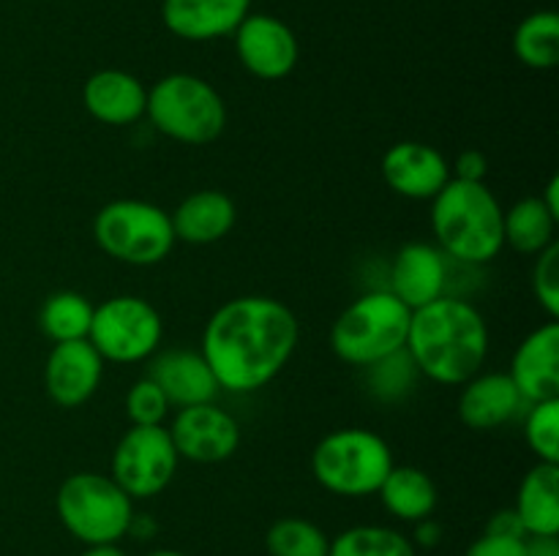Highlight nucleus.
Masks as SVG:
<instances>
[{
  "mask_svg": "<svg viewBox=\"0 0 559 556\" xmlns=\"http://www.w3.org/2000/svg\"><path fill=\"white\" fill-rule=\"evenodd\" d=\"M300 341L298 316L282 300L246 294L213 311L202 333V358L218 390L246 396L271 385Z\"/></svg>",
  "mask_w": 559,
  "mask_h": 556,
  "instance_id": "nucleus-1",
  "label": "nucleus"
},
{
  "mask_svg": "<svg viewBox=\"0 0 559 556\" xmlns=\"http://www.w3.org/2000/svg\"><path fill=\"white\" fill-rule=\"evenodd\" d=\"M404 349L420 376L437 385H464L484 368L489 325L473 303L442 294L413 311Z\"/></svg>",
  "mask_w": 559,
  "mask_h": 556,
  "instance_id": "nucleus-2",
  "label": "nucleus"
},
{
  "mask_svg": "<svg viewBox=\"0 0 559 556\" xmlns=\"http://www.w3.org/2000/svg\"><path fill=\"white\" fill-rule=\"evenodd\" d=\"M500 200L486 183L451 178L431 200L437 249L464 265H489L506 249Z\"/></svg>",
  "mask_w": 559,
  "mask_h": 556,
  "instance_id": "nucleus-3",
  "label": "nucleus"
},
{
  "mask_svg": "<svg viewBox=\"0 0 559 556\" xmlns=\"http://www.w3.org/2000/svg\"><path fill=\"white\" fill-rule=\"evenodd\" d=\"M409 316L413 311L388 289L360 294L333 322V354L355 368L391 358L407 347Z\"/></svg>",
  "mask_w": 559,
  "mask_h": 556,
  "instance_id": "nucleus-4",
  "label": "nucleus"
},
{
  "mask_svg": "<svg viewBox=\"0 0 559 556\" xmlns=\"http://www.w3.org/2000/svg\"><path fill=\"white\" fill-rule=\"evenodd\" d=\"M145 114L153 129L180 145H211L227 125V104L197 74H167L147 90Z\"/></svg>",
  "mask_w": 559,
  "mask_h": 556,
  "instance_id": "nucleus-5",
  "label": "nucleus"
},
{
  "mask_svg": "<svg viewBox=\"0 0 559 556\" xmlns=\"http://www.w3.org/2000/svg\"><path fill=\"white\" fill-rule=\"evenodd\" d=\"M393 467L396 463L391 445L369 428L331 431L311 452V472L317 483L347 499L377 494Z\"/></svg>",
  "mask_w": 559,
  "mask_h": 556,
  "instance_id": "nucleus-6",
  "label": "nucleus"
},
{
  "mask_svg": "<svg viewBox=\"0 0 559 556\" xmlns=\"http://www.w3.org/2000/svg\"><path fill=\"white\" fill-rule=\"evenodd\" d=\"M55 510L80 543L112 545L129 534L134 499L109 474L76 472L60 483Z\"/></svg>",
  "mask_w": 559,
  "mask_h": 556,
  "instance_id": "nucleus-7",
  "label": "nucleus"
},
{
  "mask_svg": "<svg viewBox=\"0 0 559 556\" xmlns=\"http://www.w3.org/2000/svg\"><path fill=\"white\" fill-rule=\"evenodd\" d=\"M93 238L104 254L136 267L158 265L178 243L169 213L145 200L104 205L93 218Z\"/></svg>",
  "mask_w": 559,
  "mask_h": 556,
  "instance_id": "nucleus-8",
  "label": "nucleus"
},
{
  "mask_svg": "<svg viewBox=\"0 0 559 556\" xmlns=\"http://www.w3.org/2000/svg\"><path fill=\"white\" fill-rule=\"evenodd\" d=\"M164 338L162 314L136 294H118L93 309L91 333L93 343L104 363H142L158 352Z\"/></svg>",
  "mask_w": 559,
  "mask_h": 556,
  "instance_id": "nucleus-9",
  "label": "nucleus"
},
{
  "mask_svg": "<svg viewBox=\"0 0 559 556\" xmlns=\"http://www.w3.org/2000/svg\"><path fill=\"white\" fill-rule=\"evenodd\" d=\"M178 463L167 425H131L115 445L109 478L131 499H153L173 483Z\"/></svg>",
  "mask_w": 559,
  "mask_h": 556,
  "instance_id": "nucleus-10",
  "label": "nucleus"
},
{
  "mask_svg": "<svg viewBox=\"0 0 559 556\" xmlns=\"http://www.w3.org/2000/svg\"><path fill=\"white\" fill-rule=\"evenodd\" d=\"M235 52L251 76L265 82L284 80L295 71L300 58L298 36L287 22L273 14H249L238 25Z\"/></svg>",
  "mask_w": 559,
  "mask_h": 556,
  "instance_id": "nucleus-11",
  "label": "nucleus"
},
{
  "mask_svg": "<svg viewBox=\"0 0 559 556\" xmlns=\"http://www.w3.org/2000/svg\"><path fill=\"white\" fill-rule=\"evenodd\" d=\"M167 431L178 456L194 463H222L240 447L238 420L213 401L178 409Z\"/></svg>",
  "mask_w": 559,
  "mask_h": 556,
  "instance_id": "nucleus-12",
  "label": "nucleus"
},
{
  "mask_svg": "<svg viewBox=\"0 0 559 556\" xmlns=\"http://www.w3.org/2000/svg\"><path fill=\"white\" fill-rule=\"evenodd\" d=\"M104 379V358L87 338L55 343L44 365V387L58 407L74 409L91 401Z\"/></svg>",
  "mask_w": 559,
  "mask_h": 556,
  "instance_id": "nucleus-13",
  "label": "nucleus"
},
{
  "mask_svg": "<svg viewBox=\"0 0 559 556\" xmlns=\"http://www.w3.org/2000/svg\"><path fill=\"white\" fill-rule=\"evenodd\" d=\"M451 178L448 158L426 142H396L382 156V180L407 200H435Z\"/></svg>",
  "mask_w": 559,
  "mask_h": 556,
  "instance_id": "nucleus-14",
  "label": "nucleus"
},
{
  "mask_svg": "<svg viewBox=\"0 0 559 556\" xmlns=\"http://www.w3.org/2000/svg\"><path fill=\"white\" fill-rule=\"evenodd\" d=\"M508 376L527 403L559 398V325L549 319L535 327L513 352Z\"/></svg>",
  "mask_w": 559,
  "mask_h": 556,
  "instance_id": "nucleus-15",
  "label": "nucleus"
},
{
  "mask_svg": "<svg viewBox=\"0 0 559 556\" xmlns=\"http://www.w3.org/2000/svg\"><path fill=\"white\" fill-rule=\"evenodd\" d=\"M251 14V0H164L162 20L183 41H216L233 36Z\"/></svg>",
  "mask_w": 559,
  "mask_h": 556,
  "instance_id": "nucleus-16",
  "label": "nucleus"
},
{
  "mask_svg": "<svg viewBox=\"0 0 559 556\" xmlns=\"http://www.w3.org/2000/svg\"><path fill=\"white\" fill-rule=\"evenodd\" d=\"M147 376L162 387L169 407L178 409L207 403L222 392L202 352H191V349H164L153 354Z\"/></svg>",
  "mask_w": 559,
  "mask_h": 556,
  "instance_id": "nucleus-17",
  "label": "nucleus"
},
{
  "mask_svg": "<svg viewBox=\"0 0 559 556\" xmlns=\"http://www.w3.org/2000/svg\"><path fill=\"white\" fill-rule=\"evenodd\" d=\"M448 287V256L431 243H407L391 267V289L409 311L442 298Z\"/></svg>",
  "mask_w": 559,
  "mask_h": 556,
  "instance_id": "nucleus-18",
  "label": "nucleus"
},
{
  "mask_svg": "<svg viewBox=\"0 0 559 556\" xmlns=\"http://www.w3.org/2000/svg\"><path fill=\"white\" fill-rule=\"evenodd\" d=\"M527 407L524 396L508 371H489L475 374L462 385L459 396V418L473 431H495L511 423Z\"/></svg>",
  "mask_w": 559,
  "mask_h": 556,
  "instance_id": "nucleus-19",
  "label": "nucleus"
},
{
  "mask_svg": "<svg viewBox=\"0 0 559 556\" xmlns=\"http://www.w3.org/2000/svg\"><path fill=\"white\" fill-rule=\"evenodd\" d=\"M82 101L98 123L131 125L145 114L147 87L129 71L104 69L87 76Z\"/></svg>",
  "mask_w": 559,
  "mask_h": 556,
  "instance_id": "nucleus-20",
  "label": "nucleus"
},
{
  "mask_svg": "<svg viewBox=\"0 0 559 556\" xmlns=\"http://www.w3.org/2000/svg\"><path fill=\"white\" fill-rule=\"evenodd\" d=\"M169 218H173L175 240L191 245H211L233 232L235 221H238V207H235L233 196L224 191L205 189L186 196L169 213Z\"/></svg>",
  "mask_w": 559,
  "mask_h": 556,
  "instance_id": "nucleus-21",
  "label": "nucleus"
},
{
  "mask_svg": "<svg viewBox=\"0 0 559 556\" xmlns=\"http://www.w3.org/2000/svg\"><path fill=\"white\" fill-rule=\"evenodd\" d=\"M516 516L527 537L559 534V463L538 461L519 485Z\"/></svg>",
  "mask_w": 559,
  "mask_h": 556,
  "instance_id": "nucleus-22",
  "label": "nucleus"
},
{
  "mask_svg": "<svg viewBox=\"0 0 559 556\" xmlns=\"http://www.w3.org/2000/svg\"><path fill=\"white\" fill-rule=\"evenodd\" d=\"M377 496H380L382 507L404 523H418L424 518H431L437 510V501H440L435 480L418 467H393Z\"/></svg>",
  "mask_w": 559,
  "mask_h": 556,
  "instance_id": "nucleus-23",
  "label": "nucleus"
},
{
  "mask_svg": "<svg viewBox=\"0 0 559 556\" xmlns=\"http://www.w3.org/2000/svg\"><path fill=\"white\" fill-rule=\"evenodd\" d=\"M559 218L546 207V202L538 196H524L516 205L508 207L502 216V234H506V245L516 254L538 256L540 251L557 243Z\"/></svg>",
  "mask_w": 559,
  "mask_h": 556,
  "instance_id": "nucleus-24",
  "label": "nucleus"
},
{
  "mask_svg": "<svg viewBox=\"0 0 559 556\" xmlns=\"http://www.w3.org/2000/svg\"><path fill=\"white\" fill-rule=\"evenodd\" d=\"M513 52L527 69H555L559 63V16L555 11H535L524 16L513 33Z\"/></svg>",
  "mask_w": 559,
  "mask_h": 556,
  "instance_id": "nucleus-25",
  "label": "nucleus"
},
{
  "mask_svg": "<svg viewBox=\"0 0 559 556\" xmlns=\"http://www.w3.org/2000/svg\"><path fill=\"white\" fill-rule=\"evenodd\" d=\"M93 309L96 305H91L85 294L55 292L44 300L38 322H41V330L55 343L80 341V338H87V333H91Z\"/></svg>",
  "mask_w": 559,
  "mask_h": 556,
  "instance_id": "nucleus-26",
  "label": "nucleus"
},
{
  "mask_svg": "<svg viewBox=\"0 0 559 556\" xmlns=\"http://www.w3.org/2000/svg\"><path fill=\"white\" fill-rule=\"evenodd\" d=\"M328 556H418L415 554V543L402 534L399 529L377 527V523H366V527L344 529L338 537L331 540Z\"/></svg>",
  "mask_w": 559,
  "mask_h": 556,
  "instance_id": "nucleus-27",
  "label": "nucleus"
},
{
  "mask_svg": "<svg viewBox=\"0 0 559 556\" xmlns=\"http://www.w3.org/2000/svg\"><path fill=\"white\" fill-rule=\"evenodd\" d=\"M267 556H328L331 537L309 518H282L265 534Z\"/></svg>",
  "mask_w": 559,
  "mask_h": 556,
  "instance_id": "nucleus-28",
  "label": "nucleus"
},
{
  "mask_svg": "<svg viewBox=\"0 0 559 556\" xmlns=\"http://www.w3.org/2000/svg\"><path fill=\"white\" fill-rule=\"evenodd\" d=\"M364 371L371 396H377L380 401H399V398H404L409 387H415V376H418V368L409 360L407 349L385 360H377V363L366 365Z\"/></svg>",
  "mask_w": 559,
  "mask_h": 556,
  "instance_id": "nucleus-29",
  "label": "nucleus"
},
{
  "mask_svg": "<svg viewBox=\"0 0 559 556\" xmlns=\"http://www.w3.org/2000/svg\"><path fill=\"white\" fill-rule=\"evenodd\" d=\"M524 439L544 463H559V398L530 403Z\"/></svg>",
  "mask_w": 559,
  "mask_h": 556,
  "instance_id": "nucleus-30",
  "label": "nucleus"
},
{
  "mask_svg": "<svg viewBox=\"0 0 559 556\" xmlns=\"http://www.w3.org/2000/svg\"><path fill=\"white\" fill-rule=\"evenodd\" d=\"M126 418L131 425H164L169 414V401L162 392V387L151 379L142 376L126 392Z\"/></svg>",
  "mask_w": 559,
  "mask_h": 556,
  "instance_id": "nucleus-31",
  "label": "nucleus"
},
{
  "mask_svg": "<svg viewBox=\"0 0 559 556\" xmlns=\"http://www.w3.org/2000/svg\"><path fill=\"white\" fill-rule=\"evenodd\" d=\"M533 292L538 298L540 309L549 314V319L559 316V243H551L549 249L535 256L533 267Z\"/></svg>",
  "mask_w": 559,
  "mask_h": 556,
  "instance_id": "nucleus-32",
  "label": "nucleus"
},
{
  "mask_svg": "<svg viewBox=\"0 0 559 556\" xmlns=\"http://www.w3.org/2000/svg\"><path fill=\"white\" fill-rule=\"evenodd\" d=\"M464 556H527V537L484 532Z\"/></svg>",
  "mask_w": 559,
  "mask_h": 556,
  "instance_id": "nucleus-33",
  "label": "nucleus"
},
{
  "mask_svg": "<svg viewBox=\"0 0 559 556\" xmlns=\"http://www.w3.org/2000/svg\"><path fill=\"white\" fill-rule=\"evenodd\" d=\"M486 172H489V161L480 150L469 147V150L459 153L456 164H453V178L469 180V183H484Z\"/></svg>",
  "mask_w": 559,
  "mask_h": 556,
  "instance_id": "nucleus-34",
  "label": "nucleus"
},
{
  "mask_svg": "<svg viewBox=\"0 0 559 556\" xmlns=\"http://www.w3.org/2000/svg\"><path fill=\"white\" fill-rule=\"evenodd\" d=\"M486 532H495V534H511V537H527V532H524L522 521H519L516 510H500L495 512V516L489 518V523H486Z\"/></svg>",
  "mask_w": 559,
  "mask_h": 556,
  "instance_id": "nucleus-35",
  "label": "nucleus"
},
{
  "mask_svg": "<svg viewBox=\"0 0 559 556\" xmlns=\"http://www.w3.org/2000/svg\"><path fill=\"white\" fill-rule=\"evenodd\" d=\"M442 540V527L435 518H424V521L415 523V543L424 545V548H435Z\"/></svg>",
  "mask_w": 559,
  "mask_h": 556,
  "instance_id": "nucleus-36",
  "label": "nucleus"
},
{
  "mask_svg": "<svg viewBox=\"0 0 559 556\" xmlns=\"http://www.w3.org/2000/svg\"><path fill=\"white\" fill-rule=\"evenodd\" d=\"M156 521H153V516H136L131 518L129 523V534L126 537H136V540H151L153 534H156Z\"/></svg>",
  "mask_w": 559,
  "mask_h": 556,
  "instance_id": "nucleus-37",
  "label": "nucleus"
},
{
  "mask_svg": "<svg viewBox=\"0 0 559 556\" xmlns=\"http://www.w3.org/2000/svg\"><path fill=\"white\" fill-rule=\"evenodd\" d=\"M527 556H559L557 537H527Z\"/></svg>",
  "mask_w": 559,
  "mask_h": 556,
  "instance_id": "nucleus-38",
  "label": "nucleus"
},
{
  "mask_svg": "<svg viewBox=\"0 0 559 556\" xmlns=\"http://www.w3.org/2000/svg\"><path fill=\"white\" fill-rule=\"evenodd\" d=\"M540 200H544L546 207H549V210L559 218V178H557V174L549 180V183H546V189H544V194H540Z\"/></svg>",
  "mask_w": 559,
  "mask_h": 556,
  "instance_id": "nucleus-39",
  "label": "nucleus"
},
{
  "mask_svg": "<svg viewBox=\"0 0 559 556\" xmlns=\"http://www.w3.org/2000/svg\"><path fill=\"white\" fill-rule=\"evenodd\" d=\"M80 556H126V551L118 543L112 545H87Z\"/></svg>",
  "mask_w": 559,
  "mask_h": 556,
  "instance_id": "nucleus-40",
  "label": "nucleus"
},
{
  "mask_svg": "<svg viewBox=\"0 0 559 556\" xmlns=\"http://www.w3.org/2000/svg\"><path fill=\"white\" fill-rule=\"evenodd\" d=\"M147 556H189V554H183V551H173V548H158V551H151Z\"/></svg>",
  "mask_w": 559,
  "mask_h": 556,
  "instance_id": "nucleus-41",
  "label": "nucleus"
}]
</instances>
